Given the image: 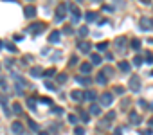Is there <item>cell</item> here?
I'll list each match as a JSON object with an SVG mask.
<instances>
[{"instance_id":"6da1fadb","label":"cell","mask_w":153,"mask_h":135,"mask_svg":"<svg viewBox=\"0 0 153 135\" xmlns=\"http://www.w3.org/2000/svg\"><path fill=\"white\" fill-rule=\"evenodd\" d=\"M128 88H130L131 92H139V90H141V78H139L137 74H133V76L130 78V81H128Z\"/></svg>"},{"instance_id":"7a4b0ae2","label":"cell","mask_w":153,"mask_h":135,"mask_svg":"<svg viewBox=\"0 0 153 135\" xmlns=\"http://www.w3.org/2000/svg\"><path fill=\"white\" fill-rule=\"evenodd\" d=\"M43 29H45V24H42V22H34V24H31V25H29V29H27V31L31 32L32 36H36V34H40V32H42Z\"/></svg>"},{"instance_id":"3957f363","label":"cell","mask_w":153,"mask_h":135,"mask_svg":"<svg viewBox=\"0 0 153 135\" xmlns=\"http://www.w3.org/2000/svg\"><path fill=\"white\" fill-rule=\"evenodd\" d=\"M141 29H142V31H151V29H153V18L142 16V18H141Z\"/></svg>"},{"instance_id":"277c9868","label":"cell","mask_w":153,"mask_h":135,"mask_svg":"<svg viewBox=\"0 0 153 135\" xmlns=\"http://www.w3.org/2000/svg\"><path fill=\"white\" fill-rule=\"evenodd\" d=\"M65 11H67V4H59L58 9H56V22H63Z\"/></svg>"},{"instance_id":"5b68a950","label":"cell","mask_w":153,"mask_h":135,"mask_svg":"<svg viewBox=\"0 0 153 135\" xmlns=\"http://www.w3.org/2000/svg\"><path fill=\"white\" fill-rule=\"evenodd\" d=\"M99 101H101L103 106H110L112 103H114V96H112L110 92H106V94H103V96L99 97Z\"/></svg>"},{"instance_id":"8992f818","label":"cell","mask_w":153,"mask_h":135,"mask_svg":"<svg viewBox=\"0 0 153 135\" xmlns=\"http://www.w3.org/2000/svg\"><path fill=\"white\" fill-rule=\"evenodd\" d=\"M11 132L15 133V135H22L24 133V124L18 123V121H15V123L11 124Z\"/></svg>"},{"instance_id":"52a82bcc","label":"cell","mask_w":153,"mask_h":135,"mask_svg":"<svg viewBox=\"0 0 153 135\" xmlns=\"http://www.w3.org/2000/svg\"><path fill=\"white\" fill-rule=\"evenodd\" d=\"M24 15L27 18H34L36 16V7H34V5H27V7L24 9Z\"/></svg>"},{"instance_id":"ba28073f","label":"cell","mask_w":153,"mask_h":135,"mask_svg":"<svg viewBox=\"0 0 153 135\" xmlns=\"http://www.w3.org/2000/svg\"><path fill=\"white\" fill-rule=\"evenodd\" d=\"M69 9L72 13V20L74 22H79V18H81V13H79V9L76 7V5H69Z\"/></svg>"},{"instance_id":"9c48e42d","label":"cell","mask_w":153,"mask_h":135,"mask_svg":"<svg viewBox=\"0 0 153 135\" xmlns=\"http://www.w3.org/2000/svg\"><path fill=\"white\" fill-rule=\"evenodd\" d=\"M78 47H79V51H81V52L88 54V52H90V49H92V43H88V42H79V43H78Z\"/></svg>"},{"instance_id":"30bf717a","label":"cell","mask_w":153,"mask_h":135,"mask_svg":"<svg viewBox=\"0 0 153 135\" xmlns=\"http://www.w3.org/2000/svg\"><path fill=\"white\" fill-rule=\"evenodd\" d=\"M97 97V94L94 92V90H86V92H83V99L85 101H94Z\"/></svg>"},{"instance_id":"8fae6325","label":"cell","mask_w":153,"mask_h":135,"mask_svg":"<svg viewBox=\"0 0 153 135\" xmlns=\"http://www.w3.org/2000/svg\"><path fill=\"white\" fill-rule=\"evenodd\" d=\"M124 43H126V38L124 36H119L115 40V47H117V51H124Z\"/></svg>"},{"instance_id":"7c38bea8","label":"cell","mask_w":153,"mask_h":135,"mask_svg":"<svg viewBox=\"0 0 153 135\" xmlns=\"http://www.w3.org/2000/svg\"><path fill=\"white\" fill-rule=\"evenodd\" d=\"M31 76H32V78H40V76H43L42 67H32V69H31Z\"/></svg>"},{"instance_id":"4fadbf2b","label":"cell","mask_w":153,"mask_h":135,"mask_svg":"<svg viewBox=\"0 0 153 135\" xmlns=\"http://www.w3.org/2000/svg\"><path fill=\"white\" fill-rule=\"evenodd\" d=\"M103 61V58L99 54H90V65H99Z\"/></svg>"},{"instance_id":"5bb4252c","label":"cell","mask_w":153,"mask_h":135,"mask_svg":"<svg viewBox=\"0 0 153 135\" xmlns=\"http://www.w3.org/2000/svg\"><path fill=\"white\" fill-rule=\"evenodd\" d=\"M130 123L131 124H139V123H141V117H139L137 112H130Z\"/></svg>"},{"instance_id":"9a60e30c","label":"cell","mask_w":153,"mask_h":135,"mask_svg":"<svg viewBox=\"0 0 153 135\" xmlns=\"http://www.w3.org/2000/svg\"><path fill=\"white\" fill-rule=\"evenodd\" d=\"M49 42H51V43H58V42H59V31L51 32V34H49Z\"/></svg>"},{"instance_id":"2e32d148","label":"cell","mask_w":153,"mask_h":135,"mask_svg":"<svg viewBox=\"0 0 153 135\" xmlns=\"http://www.w3.org/2000/svg\"><path fill=\"white\" fill-rule=\"evenodd\" d=\"M76 79H78V83H81V85H86V86H88V85L92 83V79H90V78H86V76H85V78H83V76H78Z\"/></svg>"},{"instance_id":"e0dca14e","label":"cell","mask_w":153,"mask_h":135,"mask_svg":"<svg viewBox=\"0 0 153 135\" xmlns=\"http://www.w3.org/2000/svg\"><path fill=\"white\" fill-rule=\"evenodd\" d=\"M119 69H121L123 72H130L131 70V65L128 61H121V63H119Z\"/></svg>"},{"instance_id":"ac0fdd59","label":"cell","mask_w":153,"mask_h":135,"mask_svg":"<svg viewBox=\"0 0 153 135\" xmlns=\"http://www.w3.org/2000/svg\"><path fill=\"white\" fill-rule=\"evenodd\" d=\"M85 18H86V22H94V20L97 18V13H94V11H88L85 15Z\"/></svg>"},{"instance_id":"d6986e66","label":"cell","mask_w":153,"mask_h":135,"mask_svg":"<svg viewBox=\"0 0 153 135\" xmlns=\"http://www.w3.org/2000/svg\"><path fill=\"white\" fill-rule=\"evenodd\" d=\"M70 97L74 99V101H81V99H83V94L79 92V90H74V92L70 94Z\"/></svg>"},{"instance_id":"ffe728a7","label":"cell","mask_w":153,"mask_h":135,"mask_svg":"<svg viewBox=\"0 0 153 135\" xmlns=\"http://www.w3.org/2000/svg\"><path fill=\"white\" fill-rule=\"evenodd\" d=\"M90 113H94V115H101V106H99V105H92Z\"/></svg>"},{"instance_id":"44dd1931","label":"cell","mask_w":153,"mask_h":135,"mask_svg":"<svg viewBox=\"0 0 153 135\" xmlns=\"http://www.w3.org/2000/svg\"><path fill=\"white\" fill-rule=\"evenodd\" d=\"M79 69H81L83 74H88V72L92 70V65H90V63H81V67H79Z\"/></svg>"},{"instance_id":"7402d4cb","label":"cell","mask_w":153,"mask_h":135,"mask_svg":"<svg viewBox=\"0 0 153 135\" xmlns=\"http://www.w3.org/2000/svg\"><path fill=\"white\" fill-rule=\"evenodd\" d=\"M78 34L81 36V38H85L86 34H88V27L86 25H83V27H79V31H78Z\"/></svg>"},{"instance_id":"603a6c76","label":"cell","mask_w":153,"mask_h":135,"mask_svg":"<svg viewBox=\"0 0 153 135\" xmlns=\"http://www.w3.org/2000/svg\"><path fill=\"white\" fill-rule=\"evenodd\" d=\"M96 49H97L99 52H103V51L108 49V43H106V42H101V43H97V45H96Z\"/></svg>"},{"instance_id":"cb8c5ba5","label":"cell","mask_w":153,"mask_h":135,"mask_svg":"<svg viewBox=\"0 0 153 135\" xmlns=\"http://www.w3.org/2000/svg\"><path fill=\"white\" fill-rule=\"evenodd\" d=\"M131 49H133V51H139V49H141V42H139L137 38L131 40Z\"/></svg>"},{"instance_id":"d4e9b609","label":"cell","mask_w":153,"mask_h":135,"mask_svg":"<svg viewBox=\"0 0 153 135\" xmlns=\"http://www.w3.org/2000/svg\"><path fill=\"white\" fill-rule=\"evenodd\" d=\"M96 81H97L99 85H106V78L103 76V74H97V76H96Z\"/></svg>"},{"instance_id":"484cf974","label":"cell","mask_w":153,"mask_h":135,"mask_svg":"<svg viewBox=\"0 0 153 135\" xmlns=\"http://www.w3.org/2000/svg\"><path fill=\"white\" fill-rule=\"evenodd\" d=\"M13 112H15L16 115H20V113H22V106H20L18 103H13Z\"/></svg>"},{"instance_id":"4316f807","label":"cell","mask_w":153,"mask_h":135,"mask_svg":"<svg viewBox=\"0 0 153 135\" xmlns=\"http://www.w3.org/2000/svg\"><path fill=\"white\" fill-rule=\"evenodd\" d=\"M56 74V69H47V70H43V76L45 78H51V76H54Z\"/></svg>"},{"instance_id":"83f0119b","label":"cell","mask_w":153,"mask_h":135,"mask_svg":"<svg viewBox=\"0 0 153 135\" xmlns=\"http://www.w3.org/2000/svg\"><path fill=\"white\" fill-rule=\"evenodd\" d=\"M79 115H81V121H83V123H88V121H90V117H88V113H86V112H79Z\"/></svg>"},{"instance_id":"f1b7e54d","label":"cell","mask_w":153,"mask_h":135,"mask_svg":"<svg viewBox=\"0 0 153 135\" xmlns=\"http://www.w3.org/2000/svg\"><path fill=\"white\" fill-rule=\"evenodd\" d=\"M27 124L32 128V130H34V132H40V128H38V124L34 123V121H31V119H27Z\"/></svg>"},{"instance_id":"f546056e","label":"cell","mask_w":153,"mask_h":135,"mask_svg":"<svg viewBox=\"0 0 153 135\" xmlns=\"http://www.w3.org/2000/svg\"><path fill=\"white\" fill-rule=\"evenodd\" d=\"M56 79H58V83H65L67 81V74H58Z\"/></svg>"},{"instance_id":"4dcf8cb0","label":"cell","mask_w":153,"mask_h":135,"mask_svg":"<svg viewBox=\"0 0 153 135\" xmlns=\"http://www.w3.org/2000/svg\"><path fill=\"white\" fill-rule=\"evenodd\" d=\"M112 72H114V70H112V67H106V69L103 70V76L108 78V76H112Z\"/></svg>"},{"instance_id":"1f68e13d","label":"cell","mask_w":153,"mask_h":135,"mask_svg":"<svg viewBox=\"0 0 153 135\" xmlns=\"http://www.w3.org/2000/svg\"><path fill=\"white\" fill-rule=\"evenodd\" d=\"M34 103H36L34 99H27V105H29V108H31V110H36V105H34Z\"/></svg>"},{"instance_id":"d6a6232c","label":"cell","mask_w":153,"mask_h":135,"mask_svg":"<svg viewBox=\"0 0 153 135\" xmlns=\"http://www.w3.org/2000/svg\"><path fill=\"white\" fill-rule=\"evenodd\" d=\"M139 133H141V135H153V130H151V128H146V130H141Z\"/></svg>"},{"instance_id":"836d02e7","label":"cell","mask_w":153,"mask_h":135,"mask_svg":"<svg viewBox=\"0 0 153 135\" xmlns=\"http://www.w3.org/2000/svg\"><path fill=\"white\" fill-rule=\"evenodd\" d=\"M67 119H69V123H70V124H76V123H78V117H76V115H72V113H70Z\"/></svg>"},{"instance_id":"e575fe53","label":"cell","mask_w":153,"mask_h":135,"mask_svg":"<svg viewBox=\"0 0 153 135\" xmlns=\"http://www.w3.org/2000/svg\"><path fill=\"white\" fill-rule=\"evenodd\" d=\"M114 119H115V112H108V115H106V121L110 123V121H114Z\"/></svg>"},{"instance_id":"d590c367","label":"cell","mask_w":153,"mask_h":135,"mask_svg":"<svg viewBox=\"0 0 153 135\" xmlns=\"http://www.w3.org/2000/svg\"><path fill=\"white\" fill-rule=\"evenodd\" d=\"M141 63H142V58H141V56H135V58H133V65H137V67H139Z\"/></svg>"},{"instance_id":"8d00e7d4","label":"cell","mask_w":153,"mask_h":135,"mask_svg":"<svg viewBox=\"0 0 153 135\" xmlns=\"http://www.w3.org/2000/svg\"><path fill=\"white\" fill-rule=\"evenodd\" d=\"M45 86H47L49 90H56V86H54V83H51V81H45Z\"/></svg>"},{"instance_id":"74e56055","label":"cell","mask_w":153,"mask_h":135,"mask_svg":"<svg viewBox=\"0 0 153 135\" xmlns=\"http://www.w3.org/2000/svg\"><path fill=\"white\" fill-rule=\"evenodd\" d=\"M74 132H76V135H85V130H83L81 126H76V130H74Z\"/></svg>"},{"instance_id":"f35d334b","label":"cell","mask_w":153,"mask_h":135,"mask_svg":"<svg viewBox=\"0 0 153 135\" xmlns=\"http://www.w3.org/2000/svg\"><path fill=\"white\" fill-rule=\"evenodd\" d=\"M52 113H63V108H59V106H52Z\"/></svg>"},{"instance_id":"ab89813d","label":"cell","mask_w":153,"mask_h":135,"mask_svg":"<svg viewBox=\"0 0 153 135\" xmlns=\"http://www.w3.org/2000/svg\"><path fill=\"white\" fill-rule=\"evenodd\" d=\"M146 58H148V59H146L148 63H153V54L151 52H146Z\"/></svg>"},{"instance_id":"60d3db41","label":"cell","mask_w":153,"mask_h":135,"mask_svg":"<svg viewBox=\"0 0 153 135\" xmlns=\"http://www.w3.org/2000/svg\"><path fill=\"white\" fill-rule=\"evenodd\" d=\"M63 32H67V34H72V32H74V29H72L70 25H67V27L63 29Z\"/></svg>"},{"instance_id":"b9f144b4","label":"cell","mask_w":153,"mask_h":135,"mask_svg":"<svg viewBox=\"0 0 153 135\" xmlns=\"http://www.w3.org/2000/svg\"><path fill=\"white\" fill-rule=\"evenodd\" d=\"M139 106H141V108H148V103H146L144 99H139Z\"/></svg>"},{"instance_id":"7bdbcfd3","label":"cell","mask_w":153,"mask_h":135,"mask_svg":"<svg viewBox=\"0 0 153 135\" xmlns=\"http://www.w3.org/2000/svg\"><path fill=\"white\" fill-rule=\"evenodd\" d=\"M42 103H43V105H49V106H51V105H52V101H51L49 97H42Z\"/></svg>"},{"instance_id":"ee69618b","label":"cell","mask_w":153,"mask_h":135,"mask_svg":"<svg viewBox=\"0 0 153 135\" xmlns=\"http://www.w3.org/2000/svg\"><path fill=\"white\" fill-rule=\"evenodd\" d=\"M115 94L121 96V94H124V88H123V86H115Z\"/></svg>"},{"instance_id":"f6af8a7d","label":"cell","mask_w":153,"mask_h":135,"mask_svg":"<svg viewBox=\"0 0 153 135\" xmlns=\"http://www.w3.org/2000/svg\"><path fill=\"white\" fill-rule=\"evenodd\" d=\"M7 51H9V52H16L18 49H16V47H15V45H7Z\"/></svg>"},{"instance_id":"bcb514c9","label":"cell","mask_w":153,"mask_h":135,"mask_svg":"<svg viewBox=\"0 0 153 135\" xmlns=\"http://www.w3.org/2000/svg\"><path fill=\"white\" fill-rule=\"evenodd\" d=\"M78 63V56H72L70 58V65H76Z\"/></svg>"},{"instance_id":"7dc6e473","label":"cell","mask_w":153,"mask_h":135,"mask_svg":"<svg viewBox=\"0 0 153 135\" xmlns=\"http://www.w3.org/2000/svg\"><path fill=\"white\" fill-rule=\"evenodd\" d=\"M0 86H2V88H5V81H4L2 76H0Z\"/></svg>"},{"instance_id":"c3c4849f","label":"cell","mask_w":153,"mask_h":135,"mask_svg":"<svg viewBox=\"0 0 153 135\" xmlns=\"http://www.w3.org/2000/svg\"><path fill=\"white\" fill-rule=\"evenodd\" d=\"M114 135H123V130H121V128H117V130H115V133Z\"/></svg>"},{"instance_id":"681fc988","label":"cell","mask_w":153,"mask_h":135,"mask_svg":"<svg viewBox=\"0 0 153 135\" xmlns=\"http://www.w3.org/2000/svg\"><path fill=\"white\" fill-rule=\"evenodd\" d=\"M38 135H49L47 132H38Z\"/></svg>"},{"instance_id":"f907efd6","label":"cell","mask_w":153,"mask_h":135,"mask_svg":"<svg viewBox=\"0 0 153 135\" xmlns=\"http://www.w3.org/2000/svg\"><path fill=\"white\" fill-rule=\"evenodd\" d=\"M2 47H4V42H2V40H0V49H2Z\"/></svg>"},{"instance_id":"816d5d0a","label":"cell","mask_w":153,"mask_h":135,"mask_svg":"<svg viewBox=\"0 0 153 135\" xmlns=\"http://www.w3.org/2000/svg\"><path fill=\"white\" fill-rule=\"evenodd\" d=\"M150 124H151V126H153V117H151V119H150Z\"/></svg>"},{"instance_id":"f5cc1de1","label":"cell","mask_w":153,"mask_h":135,"mask_svg":"<svg viewBox=\"0 0 153 135\" xmlns=\"http://www.w3.org/2000/svg\"><path fill=\"white\" fill-rule=\"evenodd\" d=\"M151 74H153V72H151Z\"/></svg>"}]
</instances>
